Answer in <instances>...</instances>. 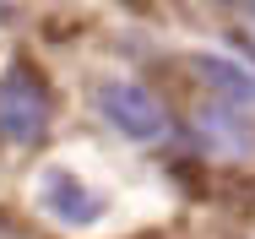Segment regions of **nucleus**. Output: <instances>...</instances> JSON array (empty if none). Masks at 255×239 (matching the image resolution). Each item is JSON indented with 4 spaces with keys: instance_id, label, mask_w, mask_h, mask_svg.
<instances>
[{
    "instance_id": "2",
    "label": "nucleus",
    "mask_w": 255,
    "mask_h": 239,
    "mask_svg": "<svg viewBox=\"0 0 255 239\" xmlns=\"http://www.w3.org/2000/svg\"><path fill=\"white\" fill-rule=\"evenodd\" d=\"M98 109L109 114V125L125 131L130 142H168V131H174L163 98H152L147 87H136V82H109L98 93Z\"/></svg>"
},
{
    "instance_id": "1",
    "label": "nucleus",
    "mask_w": 255,
    "mask_h": 239,
    "mask_svg": "<svg viewBox=\"0 0 255 239\" xmlns=\"http://www.w3.org/2000/svg\"><path fill=\"white\" fill-rule=\"evenodd\" d=\"M44 131H49V93H44L38 71L11 65L0 76V136L16 147H33Z\"/></svg>"
},
{
    "instance_id": "3",
    "label": "nucleus",
    "mask_w": 255,
    "mask_h": 239,
    "mask_svg": "<svg viewBox=\"0 0 255 239\" xmlns=\"http://www.w3.org/2000/svg\"><path fill=\"white\" fill-rule=\"evenodd\" d=\"M44 207H49L54 218L65 223V229H82V223H98V212H103V201L76 174H60V169H49L44 174Z\"/></svg>"
},
{
    "instance_id": "5",
    "label": "nucleus",
    "mask_w": 255,
    "mask_h": 239,
    "mask_svg": "<svg viewBox=\"0 0 255 239\" xmlns=\"http://www.w3.org/2000/svg\"><path fill=\"white\" fill-rule=\"evenodd\" d=\"M239 27H245V38L255 44V0H239Z\"/></svg>"
},
{
    "instance_id": "4",
    "label": "nucleus",
    "mask_w": 255,
    "mask_h": 239,
    "mask_svg": "<svg viewBox=\"0 0 255 239\" xmlns=\"http://www.w3.org/2000/svg\"><path fill=\"white\" fill-rule=\"evenodd\" d=\"M196 76H201V82H206L217 98H223L228 109H245V103H255V76L245 71V65L223 60V54H201V60H196Z\"/></svg>"
}]
</instances>
